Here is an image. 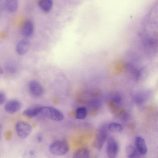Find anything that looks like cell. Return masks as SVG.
Here are the masks:
<instances>
[{
	"label": "cell",
	"mask_w": 158,
	"mask_h": 158,
	"mask_svg": "<svg viewBox=\"0 0 158 158\" xmlns=\"http://www.w3.org/2000/svg\"><path fill=\"white\" fill-rule=\"evenodd\" d=\"M69 150V146L64 140H57L52 142L49 146V150L52 154L62 156L66 154Z\"/></svg>",
	"instance_id": "obj_1"
},
{
	"label": "cell",
	"mask_w": 158,
	"mask_h": 158,
	"mask_svg": "<svg viewBox=\"0 0 158 158\" xmlns=\"http://www.w3.org/2000/svg\"><path fill=\"white\" fill-rule=\"evenodd\" d=\"M40 113L54 121H59L62 120L64 118V115L61 111L51 106L40 107Z\"/></svg>",
	"instance_id": "obj_2"
},
{
	"label": "cell",
	"mask_w": 158,
	"mask_h": 158,
	"mask_svg": "<svg viewBox=\"0 0 158 158\" xmlns=\"http://www.w3.org/2000/svg\"><path fill=\"white\" fill-rule=\"evenodd\" d=\"M15 127L18 136L22 139L27 137L32 131V127L30 125L23 121L17 122Z\"/></svg>",
	"instance_id": "obj_3"
},
{
	"label": "cell",
	"mask_w": 158,
	"mask_h": 158,
	"mask_svg": "<svg viewBox=\"0 0 158 158\" xmlns=\"http://www.w3.org/2000/svg\"><path fill=\"white\" fill-rule=\"evenodd\" d=\"M118 150V146L116 141L113 138L110 137L107 140L106 150L107 154L111 158L115 157Z\"/></svg>",
	"instance_id": "obj_4"
},
{
	"label": "cell",
	"mask_w": 158,
	"mask_h": 158,
	"mask_svg": "<svg viewBox=\"0 0 158 158\" xmlns=\"http://www.w3.org/2000/svg\"><path fill=\"white\" fill-rule=\"evenodd\" d=\"M107 136V132L106 127L100 128L98 133L95 141L96 148L100 150L103 146Z\"/></svg>",
	"instance_id": "obj_5"
},
{
	"label": "cell",
	"mask_w": 158,
	"mask_h": 158,
	"mask_svg": "<svg viewBox=\"0 0 158 158\" xmlns=\"http://www.w3.org/2000/svg\"><path fill=\"white\" fill-rule=\"evenodd\" d=\"M22 107V104L19 101L13 99L8 102L5 105L4 108L7 113L13 114L19 110Z\"/></svg>",
	"instance_id": "obj_6"
},
{
	"label": "cell",
	"mask_w": 158,
	"mask_h": 158,
	"mask_svg": "<svg viewBox=\"0 0 158 158\" xmlns=\"http://www.w3.org/2000/svg\"><path fill=\"white\" fill-rule=\"evenodd\" d=\"M28 88L31 94L35 97H39L43 93V89L42 85L35 80H32L29 82Z\"/></svg>",
	"instance_id": "obj_7"
},
{
	"label": "cell",
	"mask_w": 158,
	"mask_h": 158,
	"mask_svg": "<svg viewBox=\"0 0 158 158\" xmlns=\"http://www.w3.org/2000/svg\"><path fill=\"white\" fill-rule=\"evenodd\" d=\"M136 148L141 155H145L147 152L148 149L144 139L140 136H137L135 140Z\"/></svg>",
	"instance_id": "obj_8"
},
{
	"label": "cell",
	"mask_w": 158,
	"mask_h": 158,
	"mask_svg": "<svg viewBox=\"0 0 158 158\" xmlns=\"http://www.w3.org/2000/svg\"><path fill=\"white\" fill-rule=\"evenodd\" d=\"M34 31V24L31 20H27L24 23L21 30L22 35L25 37L30 36Z\"/></svg>",
	"instance_id": "obj_9"
},
{
	"label": "cell",
	"mask_w": 158,
	"mask_h": 158,
	"mask_svg": "<svg viewBox=\"0 0 158 158\" xmlns=\"http://www.w3.org/2000/svg\"><path fill=\"white\" fill-rule=\"evenodd\" d=\"M30 48L29 42L27 40H20L17 44L16 50L19 54L22 55L26 53Z\"/></svg>",
	"instance_id": "obj_10"
},
{
	"label": "cell",
	"mask_w": 158,
	"mask_h": 158,
	"mask_svg": "<svg viewBox=\"0 0 158 158\" xmlns=\"http://www.w3.org/2000/svg\"><path fill=\"white\" fill-rule=\"evenodd\" d=\"M40 106H35L27 108L23 111V114L29 118L35 117L40 113Z\"/></svg>",
	"instance_id": "obj_11"
},
{
	"label": "cell",
	"mask_w": 158,
	"mask_h": 158,
	"mask_svg": "<svg viewBox=\"0 0 158 158\" xmlns=\"http://www.w3.org/2000/svg\"><path fill=\"white\" fill-rule=\"evenodd\" d=\"M38 4L41 10L48 12L50 11L52 8L53 1L52 0H40Z\"/></svg>",
	"instance_id": "obj_12"
},
{
	"label": "cell",
	"mask_w": 158,
	"mask_h": 158,
	"mask_svg": "<svg viewBox=\"0 0 158 158\" xmlns=\"http://www.w3.org/2000/svg\"><path fill=\"white\" fill-rule=\"evenodd\" d=\"M90 152L89 150L85 148H80L76 150L73 153L74 158H87L89 157Z\"/></svg>",
	"instance_id": "obj_13"
},
{
	"label": "cell",
	"mask_w": 158,
	"mask_h": 158,
	"mask_svg": "<svg viewBox=\"0 0 158 158\" xmlns=\"http://www.w3.org/2000/svg\"><path fill=\"white\" fill-rule=\"evenodd\" d=\"M126 153L127 156L129 158H136L140 155L136 148L131 145H128L126 148Z\"/></svg>",
	"instance_id": "obj_14"
},
{
	"label": "cell",
	"mask_w": 158,
	"mask_h": 158,
	"mask_svg": "<svg viewBox=\"0 0 158 158\" xmlns=\"http://www.w3.org/2000/svg\"><path fill=\"white\" fill-rule=\"evenodd\" d=\"M5 4L7 10L10 12H14L17 10L18 6V0H5Z\"/></svg>",
	"instance_id": "obj_15"
},
{
	"label": "cell",
	"mask_w": 158,
	"mask_h": 158,
	"mask_svg": "<svg viewBox=\"0 0 158 158\" xmlns=\"http://www.w3.org/2000/svg\"><path fill=\"white\" fill-rule=\"evenodd\" d=\"M87 114V110L85 107H79L77 108L75 113V117L78 119L85 118Z\"/></svg>",
	"instance_id": "obj_16"
},
{
	"label": "cell",
	"mask_w": 158,
	"mask_h": 158,
	"mask_svg": "<svg viewBox=\"0 0 158 158\" xmlns=\"http://www.w3.org/2000/svg\"><path fill=\"white\" fill-rule=\"evenodd\" d=\"M108 130L111 132L118 133L123 130V127L119 123L112 122L109 124L108 127Z\"/></svg>",
	"instance_id": "obj_17"
},
{
	"label": "cell",
	"mask_w": 158,
	"mask_h": 158,
	"mask_svg": "<svg viewBox=\"0 0 158 158\" xmlns=\"http://www.w3.org/2000/svg\"><path fill=\"white\" fill-rule=\"evenodd\" d=\"M6 69L9 72L12 73H15L16 70L15 65L11 63H8L6 65Z\"/></svg>",
	"instance_id": "obj_18"
},
{
	"label": "cell",
	"mask_w": 158,
	"mask_h": 158,
	"mask_svg": "<svg viewBox=\"0 0 158 158\" xmlns=\"http://www.w3.org/2000/svg\"><path fill=\"white\" fill-rule=\"evenodd\" d=\"M112 101L114 102L117 104L120 103L122 101L121 97L119 95H115L113 97Z\"/></svg>",
	"instance_id": "obj_19"
},
{
	"label": "cell",
	"mask_w": 158,
	"mask_h": 158,
	"mask_svg": "<svg viewBox=\"0 0 158 158\" xmlns=\"http://www.w3.org/2000/svg\"><path fill=\"white\" fill-rule=\"evenodd\" d=\"M6 100V96L3 92H0V104H3Z\"/></svg>",
	"instance_id": "obj_20"
},
{
	"label": "cell",
	"mask_w": 158,
	"mask_h": 158,
	"mask_svg": "<svg viewBox=\"0 0 158 158\" xmlns=\"http://www.w3.org/2000/svg\"><path fill=\"white\" fill-rule=\"evenodd\" d=\"M37 139L38 142H41L43 140V138L41 136L39 135L37 137Z\"/></svg>",
	"instance_id": "obj_21"
}]
</instances>
